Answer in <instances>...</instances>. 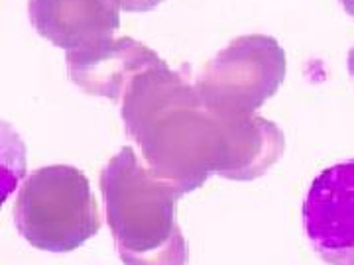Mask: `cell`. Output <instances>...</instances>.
I'll use <instances>...</instances> for the list:
<instances>
[{"instance_id":"cell-7","label":"cell","mask_w":354,"mask_h":265,"mask_svg":"<svg viewBox=\"0 0 354 265\" xmlns=\"http://www.w3.org/2000/svg\"><path fill=\"white\" fill-rule=\"evenodd\" d=\"M65 61L77 87L111 101L124 99L136 77L164 63L156 51L134 38H116L93 50L69 51Z\"/></svg>"},{"instance_id":"cell-6","label":"cell","mask_w":354,"mask_h":265,"mask_svg":"<svg viewBox=\"0 0 354 265\" xmlns=\"http://www.w3.org/2000/svg\"><path fill=\"white\" fill-rule=\"evenodd\" d=\"M120 0H30L28 12L41 38L69 51L93 50L114 39Z\"/></svg>"},{"instance_id":"cell-5","label":"cell","mask_w":354,"mask_h":265,"mask_svg":"<svg viewBox=\"0 0 354 265\" xmlns=\"http://www.w3.org/2000/svg\"><path fill=\"white\" fill-rule=\"evenodd\" d=\"M304 224L327 264L354 265V159L315 177L304 202Z\"/></svg>"},{"instance_id":"cell-2","label":"cell","mask_w":354,"mask_h":265,"mask_svg":"<svg viewBox=\"0 0 354 265\" xmlns=\"http://www.w3.org/2000/svg\"><path fill=\"white\" fill-rule=\"evenodd\" d=\"M101 190L122 264H187V244L176 218L183 193L153 175L132 148H122L102 169Z\"/></svg>"},{"instance_id":"cell-8","label":"cell","mask_w":354,"mask_h":265,"mask_svg":"<svg viewBox=\"0 0 354 265\" xmlns=\"http://www.w3.org/2000/svg\"><path fill=\"white\" fill-rule=\"evenodd\" d=\"M341 4L344 6L346 14H351L354 18V0H341Z\"/></svg>"},{"instance_id":"cell-9","label":"cell","mask_w":354,"mask_h":265,"mask_svg":"<svg viewBox=\"0 0 354 265\" xmlns=\"http://www.w3.org/2000/svg\"><path fill=\"white\" fill-rule=\"evenodd\" d=\"M348 71H351V75L354 77V48L351 50V53H348Z\"/></svg>"},{"instance_id":"cell-3","label":"cell","mask_w":354,"mask_h":265,"mask_svg":"<svg viewBox=\"0 0 354 265\" xmlns=\"http://www.w3.org/2000/svg\"><path fill=\"white\" fill-rule=\"evenodd\" d=\"M20 236L44 252H73L101 228L97 201L87 175L71 165L34 171L14 202Z\"/></svg>"},{"instance_id":"cell-1","label":"cell","mask_w":354,"mask_h":265,"mask_svg":"<svg viewBox=\"0 0 354 265\" xmlns=\"http://www.w3.org/2000/svg\"><path fill=\"white\" fill-rule=\"evenodd\" d=\"M122 122L153 175L183 195L211 175L258 179L286 150L274 122L216 108L165 61L132 81Z\"/></svg>"},{"instance_id":"cell-4","label":"cell","mask_w":354,"mask_h":265,"mask_svg":"<svg viewBox=\"0 0 354 265\" xmlns=\"http://www.w3.org/2000/svg\"><path fill=\"white\" fill-rule=\"evenodd\" d=\"M286 51L270 36L252 34L232 39L205 65L195 81L201 97L234 114H254L278 92L286 79Z\"/></svg>"}]
</instances>
